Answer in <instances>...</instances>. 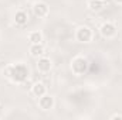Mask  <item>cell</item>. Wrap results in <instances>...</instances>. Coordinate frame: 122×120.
<instances>
[{
    "instance_id": "obj_1",
    "label": "cell",
    "mask_w": 122,
    "mask_h": 120,
    "mask_svg": "<svg viewBox=\"0 0 122 120\" xmlns=\"http://www.w3.org/2000/svg\"><path fill=\"white\" fill-rule=\"evenodd\" d=\"M7 76L16 83H21L29 76V68L24 64H16V65L9 68V75Z\"/></svg>"
},
{
    "instance_id": "obj_2",
    "label": "cell",
    "mask_w": 122,
    "mask_h": 120,
    "mask_svg": "<svg viewBox=\"0 0 122 120\" xmlns=\"http://www.w3.org/2000/svg\"><path fill=\"white\" fill-rule=\"evenodd\" d=\"M71 68H72V72L75 75H84L88 71V61L85 58H82V57H77L72 61Z\"/></svg>"
},
{
    "instance_id": "obj_3",
    "label": "cell",
    "mask_w": 122,
    "mask_h": 120,
    "mask_svg": "<svg viewBox=\"0 0 122 120\" xmlns=\"http://www.w3.org/2000/svg\"><path fill=\"white\" fill-rule=\"evenodd\" d=\"M92 37V32L88 27H81L80 30L77 31V40L81 42H88Z\"/></svg>"
},
{
    "instance_id": "obj_4",
    "label": "cell",
    "mask_w": 122,
    "mask_h": 120,
    "mask_svg": "<svg viewBox=\"0 0 122 120\" xmlns=\"http://www.w3.org/2000/svg\"><path fill=\"white\" fill-rule=\"evenodd\" d=\"M115 32H117V28H115V26H114L112 23H105V24H102V27H101V34H102L105 38L114 37Z\"/></svg>"
},
{
    "instance_id": "obj_5",
    "label": "cell",
    "mask_w": 122,
    "mask_h": 120,
    "mask_svg": "<svg viewBox=\"0 0 122 120\" xmlns=\"http://www.w3.org/2000/svg\"><path fill=\"white\" fill-rule=\"evenodd\" d=\"M38 105H40V107L43 109V110H48V109H51L53 107V105H54V100H53V97L51 96H48V95H43V96H40V102H38Z\"/></svg>"
},
{
    "instance_id": "obj_6",
    "label": "cell",
    "mask_w": 122,
    "mask_h": 120,
    "mask_svg": "<svg viewBox=\"0 0 122 120\" xmlns=\"http://www.w3.org/2000/svg\"><path fill=\"white\" fill-rule=\"evenodd\" d=\"M33 10H34V14L37 17H46L48 14V7L46 3H36Z\"/></svg>"
},
{
    "instance_id": "obj_7",
    "label": "cell",
    "mask_w": 122,
    "mask_h": 120,
    "mask_svg": "<svg viewBox=\"0 0 122 120\" xmlns=\"http://www.w3.org/2000/svg\"><path fill=\"white\" fill-rule=\"evenodd\" d=\"M37 68L41 72H48L51 69V61L48 58H40L38 62H37Z\"/></svg>"
},
{
    "instance_id": "obj_8",
    "label": "cell",
    "mask_w": 122,
    "mask_h": 120,
    "mask_svg": "<svg viewBox=\"0 0 122 120\" xmlns=\"http://www.w3.org/2000/svg\"><path fill=\"white\" fill-rule=\"evenodd\" d=\"M27 18H29V17H27V13H26V11H21V10L17 11V13H16V17H14L16 23L20 24V26L26 24V23H27Z\"/></svg>"
},
{
    "instance_id": "obj_9",
    "label": "cell",
    "mask_w": 122,
    "mask_h": 120,
    "mask_svg": "<svg viewBox=\"0 0 122 120\" xmlns=\"http://www.w3.org/2000/svg\"><path fill=\"white\" fill-rule=\"evenodd\" d=\"M30 52L33 57H40V55L44 54V48H43L41 44H33L30 48Z\"/></svg>"
},
{
    "instance_id": "obj_10",
    "label": "cell",
    "mask_w": 122,
    "mask_h": 120,
    "mask_svg": "<svg viewBox=\"0 0 122 120\" xmlns=\"http://www.w3.org/2000/svg\"><path fill=\"white\" fill-rule=\"evenodd\" d=\"M33 93L36 95V96H43L44 93H46V86L43 85V83H36L34 86H33Z\"/></svg>"
},
{
    "instance_id": "obj_11",
    "label": "cell",
    "mask_w": 122,
    "mask_h": 120,
    "mask_svg": "<svg viewBox=\"0 0 122 120\" xmlns=\"http://www.w3.org/2000/svg\"><path fill=\"white\" fill-rule=\"evenodd\" d=\"M88 6H90V9L92 11H99L104 7V3H102V0H91Z\"/></svg>"
},
{
    "instance_id": "obj_12",
    "label": "cell",
    "mask_w": 122,
    "mask_h": 120,
    "mask_svg": "<svg viewBox=\"0 0 122 120\" xmlns=\"http://www.w3.org/2000/svg\"><path fill=\"white\" fill-rule=\"evenodd\" d=\"M41 40H43V37H41V34H40L38 31H34V32H31V34H30L31 44H40V42H41Z\"/></svg>"
},
{
    "instance_id": "obj_13",
    "label": "cell",
    "mask_w": 122,
    "mask_h": 120,
    "mask_svg": "<svg viewBox=\"0 0 122 120\" xmlns=\"http://www.w3.org/2000/svg\"><path fill=\"white\" fill-rule=\"evenodd\" d=\"M112 119H122L121 115H115V116H112Z\"/></svg>"
},
{
    "instance_id": "obj_14",
    "label": "cell",
    "mask_w": 122,
    "mask_h": 120,
    "mask_svg": "<svg viewBox=\"0 0 122 120\" xmlns=\"http://www.w3.org/2000/svg\"><path fill=\"white\" fill-rule=\"evenodd\" d=\"M117 1H118V3H122V0H117Z\"/></svg>"
}]
</instances>
